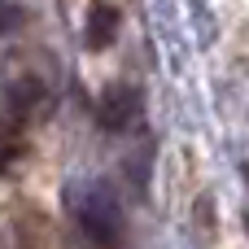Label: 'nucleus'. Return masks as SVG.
<instances>
[{
    "mask_svg": "<svg viewBox=\"0 0 249 249\" xmlns=\"http://www.w3.org/2000/svg\"><path fill=\"white\" fill-rule=\"evenodd\" d=\"M118 26H123L118 4L92 0V4H88V22H83V44H88L92 53H101V48H109V44L118 39Z\"/></svg>",
    "mask_w": 249,
    "mask_h": 249,
    "instance_id": "20e7f679",
    "label": "nucleus"
},
{
    "mask_svg": "<svg viewBox=\"0 0 249 249\" xmlns=\"http://www.w3.org/2000/svg\"><path fill=\"white\" fill-rule=\"evenodd\" d=\"M44 109V88H39V79H13L9 88H4V96H0V136H13V131H22L35 114Z\"/></svg>",
    "mask_w": 249,
    "mask_h": 249,
    "instance_id": "f03ea898",
    "label": "nucleus"
},
{
    "mask_svg": "<svg viewBox=\"0 0 249 249\" xmlns=\"http://www.w3.org/2000/svg\"><path fill=\"white\" fill-rule=\"evenodd\" d=\"M44 241H48V228H44L39 214H31V223L18 219L9 228V249H44Z\"/></svg>",
    "mask_w": 249,
    "mask_h": 249,
    "instance_id": "39448f33",
    "label": "nucleus"
},
{
    "mask_svg": "<svg viewBox=\"0 0 249 249\" xmlns=\"http://www.w3.org/2000/svg\"><path fill=\"white\" fill-rule=\"evenodd\" d=\"M245 184H249V162H245Z\"/></svg>",
    "mask_w": 249,
    "mask_h": 249,
    "instance_id": "423d86ee",
    "label": "nucleus"
},
{
    "mask_svg": "<svg viewBox=\"0 0 249 249\" xmlns=\"http://www.w3.org/2000/svg\"><path fill=\"white\" fill-rule=\"evenodd\" d=\"M140 118V92L131 83H114L101 101H96V123L105 131H123Z\"/></svg>",
    "mask_w": 249,
    "mask_h": 249,
    "instance_id": "7ed1b4c3",
    "label": "nucleus"
},
{
    "mask_svg": "<svg viewBox=\"0 0 249 249\" xmlns=\"http://www.w3.org/2000/svg\"><path fill=\"white\" fill-rule=\"evenodd\" d=\"M70 214L96 249L123 245V210L105 184H74L70 188Z\"/></svg>",
    "mask_w": 249,
    "mask_h": 249,
    "instance_id": "f257e3e1",
    "label": "nucleus"
}]
</instances>
